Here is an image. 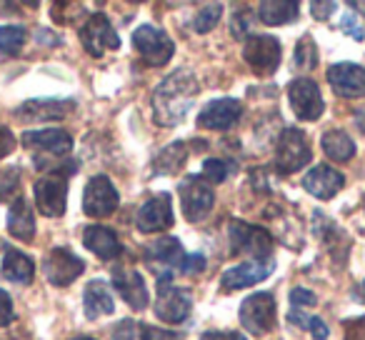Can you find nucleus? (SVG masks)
I'll return each mask as SVG.
<instances>
[{"instance_id":"40","label":"nucleus","mask_w":365,"mask_h":340,"mask_svg":"<svg viewBox=\"0 0 365 340\" xmlns=\"http://www.w3.org/2000/svg\"><path fill=\"white\" fill-rule=\"evenodd\" d=\"M13 148H16V135L11 133V128L0 125V158L11 155Z\"/></svg>"},{"instance_id":"13","label":"nucleus","mask_w":365,"mask_h":340,"mask_svg":"<svg viewBox=\"0 0 365 340\" xmlns=\"http://www.w3.org/2000/svg\"><path fill=\"white\" fill-rule=\"evenodd\" d=\"M243 58L255 73H273L280 63V43L273 36H248Z\"/></svg>"},{"instance_id":"1","label":"nucleus","mask_w":365,"mask_h":340,"mask_svg":"<svg viewBox=\"0 0 365 340\" xmlns=\"http://www.w3.org/2000/svg\"><path fill=\"white\" fill-rule=\"evenodd\" d=\"M198 98V81L190 71H175L153 93V115L158 125H178Z\"/></svg>"},{"instance_id":"44","label":"nucleus","mask_w":365,"mask_h":340,"mask_svg":"<svg viewBox=\"0 0 365 340\" xmlns=\"http://www.w3.org/2000/svg\"><path fill=\"white\" fill-rule=\"evenodd\" d=\"M333 8H335V3H310V11H313V16L318 18V21L328 18Z\"/></svg>"},{"instance_id":"32","label":"nucleus","mask_w":365,"mask_h":340,"mask_svg":"<svg viewBox=\"0 0 365 340\" xmlns=\"http://www.w3.org/2000/svg\"><path fill=\"white\" fill-rule=\"evenodd\" d=\"M295 66L300 71H313L318 66V51H315V43L313 38H300L298 48H295Z\"/></svg>"},{"instance_id":"25","label":"nucleus","mask_w":365,"mask_h":340,"mask_svg":"<svg viewBox=\"0 0 365 340\" xmlns=\"http://www.w3.org/2000/svg\"><path fill=\"white\" fill-rule=\"evenodd\" d=\"M145 258L150 260V263H160L163 268H182L185 250H182L178 238H160L148 248Z\"/></svg>"},{"instance_id":"18","label":"nucleus","mask_w":365,"mask_h":340,"mask_svg":"<svg viewBox=\"0 0 365 340\" xmlns=\"http://www.w3.org/2000/svg\"><path fill=\"white\" fill-rule=\"evenodd\" d=\"M328 81L333 91L343 98L365 96V68L355 63H338L328 71Z\"/></svg>"},{"instance_id":"9","label":"nucleus","mask_w":365,"mask_h":340,"mask_svg":"<svg viewBox=\"0 0 365 340\" xmlns=\"http://www.w3.org/2000/svg\"><path fill=\"white\" fill-rule=\"evenodd\" d=\"M81 41L83 48L91 53L93 58H101L106 51H118L120 48V38L113 31L110 21L103 13H93L81 28Z\"/></svg>"},{"instance_id":"36","label":"nucleus","mask_w":365,"mask_h":340,"mask_svg":"<svg viewBox=\"0 0 365 340\" xmlns=\"http://www.w3.org/2000/svg\"><path fill=\"white\" fill-rule=\"evenodd\" d=\"M140 335H143V340H182V333L160 330V328H155V325H143Z\"/></svg>"},{"instance_id":"31","label":"nucleus","mask_w":365,"mask_h":340,"mask_svg":"<svg viewBox=\"0 0 365 340\" xmlns=\"http://www.w3.org/2000/svg\"><path fill=\"white\" fill-rule=\"evenodd\" d=\"M288 320L293 325H300V328H305V330H310L313 333V338L315 340H325L328 338V325L323 323L320 318H315V315H308V313H300L298 308H293L290 310V315H288Z\"/></svg>"},{"instance_id":"42","label":"nucleus","mask_w":365,"mask_h":340,"mask_svg":"<svg viewBox=\"0 0 365 340\" xmlns=\"http://www.w3.org/2000/svg\"><path fill=\"white\" fill-rule=\"evenodd\" d=\"M200 340H248L243 333H235V330H208V333H203V338Z\"/></svg>"},{"instance_id":"27","label":"nucleus","mask_w":365,"mask_h":340,"mask_svg":"<svg viewBox=\"0 0 365 340\" xmlns=\"http://www.w3.org/2000/svg\"><path fill=\"white\" fill-rule=\"evenodd\" d=\"M258 18L265 26H285L298 18V3H285V0H268L260 3Z\"/></svg>"},{"instance_id":"8","label":"nucleus","mask_w":365,"mask_h":340,"mask_svg":"<svg viewBox=\"0 0 365 340\" xmlns=\"http://www.w3.org/2000/svg\"><path fill=\"white\" fill-rule=\"evenodd\" d=\"M68 203V175L51 173L43 175L36 183V205L43 215L48 218H58L66 213Z\"/></svg>"},{"instance_id":"11","label":"nucleus","mask_w":365,"mask_h":340,"mask_svg":"<svg viewBox=\"0 0 365 340\" xmlns=\"http://www.w3.org/2000/svg\"><path fill=\"white\" fill-rule=\"evenodd\" d=\"M83 270H86V263L68 248H53L43 260V273H46L48 283L58 285V288L71 285Z\"/></svg>"},{"instance_id":"41","label":"nucleus","mask_w":365,"mask_h":340,"mask_svg":"<svg viewBox=\"0 0 365 340\" xmlns=\"http://www.w3.org/2000/svg\"><path fill=\"white\" fill-rule=\"evenodd\" d=\"M205 268V258L200 253H190L185 255V260H182V273H200V270Z\"/></svg>"},{"instance_id":"16","label":"nucleus","mask_w":365,"mask_h":340,"mask_svg":"<svg viewBox=\"0 0 365 340\" xmlns=\"http://www.w3.org/2000/svg\"><path fill=\"white\" fill-rule=\"evenodd\" d=\"M23 145L33 153H41V155H53V158H66L73 148V138L66 130H28L23 133Z\"/></svg>"},{"instance_id":"7","label":"nucleus","mask_w":365,"mask_h":340,"mask_svg":"<svg viewBox=\"0 0 365 340\" xmlns=\"http://www.w3.org/2000/svg\"><path fill=\"white\" fill-rule=\"evenodd\" d=\"M133 46H135V51L145 58L148 66H155V68L165 66V63L173 58V53H175V46H173L170 38L153 26L138 28V31L133 33Z\"/></svg>"},{"instance_id":"14","label":"nucleus","mask_w":365,"mask_h":340,"mask_svg":"<svg viewBox=\"0 0 365 340\" xmlns=\"http://www.w3.org/2000/svg\"><path fill=\"white\" fill-rule=\"evenodd\" d=\"M135 225L143 233H155V230H168L173 225V200L170 193H158L138 210Z\"/></svg>"},{"instance_id":"15","label":"nucleus","mask_w":365,"mask_h":340,"mask_svg":"<svg viewBox=\"0 0 365 340\" xmlns=\"http://www.w3.org/2000/svg\"><path fill=\"white\" fill-rule=\"evenodd\" d=\"M275 263L273 258H263V260H245V263L235 265V268H228L220 278V285L225 290H240L248 288V285H255L260 280H265L270 273H273Z\"/></svg>"},{"instance_id":"34","label":"nucleus","mask_w":365,"mask_h":340,"mask_svg":"<svg viewBox=\"0 0 365 340\" xmlns=\"http://www.w3.org/2000/svg\"><path fill=\"white\" fill-rule=\"evenodd\" d=\"M18 188H21V170H18V168L0 170V203L16 198Z\"/></svg>"},{"instance_id":"22","label":"nucleus","mask_w":365,"mask_h":340,"mask_svg":"<svg viewBox=\"0 0 365 340\" xmlns=\"http://www.w3.org/2000/svg\"><path fill=\"white\" fill-rule=\"evenodd\" d=\"M83 243L91 253H96L101 260H113L123 253L120 240L113 233L110 228H103V225H91L86 228V235H83Z\"/></svg>"},{"instance_id":"23","label":"nucleus","mask_w":365,"mask_h":340,"mask_svg":"<svg viewBox=\"0 0 365 340\" xmlns=\"http://www.w3.org/2000/svg\"><path fill=\"white\" fill-rule=\"evenodd\" d=\"M8 230H11L13 238L23 240V243H31L36 238V215L33 208L26 198L18 195L16 203L11 205V213H8Z\"/></svg>"},{"instance_id":"30","label":"nucleus","mask_w":365,"mask_h":340,"mask_svg":"<svg viewBox=\"0 0 365 340\" xmlns=\"http://www.w3.org/2000/svg\"><path fill=\"white\" fill-rule=\"evenodd\" d=\"M26 28L21 26H0V53L3 56H18L26 46Z\"/></svg>"},{"instance_id":"19","label":"nucleus","mask_w":365,"mask_h":340,"mask_svg":"<svg viewBox=\"0 0 365 340\" xmlns=\"http://www.w3.org/2000/svg\"><path fill=\"white\" fill-rule=\"evenodd\" d=\"M71 110H76V103L73 101H53V98L46 101V98H41V101L23 103L16 110V115L26 123H48V120H61Z\"/></svg>"},{"instance_id":"26","label":"nucleus","mask_w":365,"mask_h":340,"mask_svg":"<svg viewBox=\"0 0 365 340\" xmlns=\"http://www.w3.org/2000/svg\"><path fill=\"white\" fill-rule=\"evenodd\" d=\"M83 305H86V315L91 320L101 318V315L106 313H113V295L110 290H108V285L103 283V280H93V283H88L86 293H83Z\"/></svg>"},{"instance_id":"10","label":"nucleus","mask_w":365,"mask_h":340,"mask_svg":"<svg viewBox=\"0 0 365 340\" xmlns=\"http://www.w3.org/2000/svg\"><path fill=\"white\" fill-rule=\"evenodd\" d=\"M288 98H290V108L300 120H318L323 115V96H320V88L315 86V81L310 78H298L288 86Z\"/></svg>"},{"instance_id":"21","label":"nucleus","mask_w":365,"mask_h":340,"mask_svg":"<svg viewBox=\"0 0 365 340\" xmlns=\"http://www.w3.org/2000/svg\"><path fill=\"white\" fill-rule=\"evenodd\" d=\"M113 285H115V290L123 295V300H125L133 310L148 308V288H145V280L140 278V273L125 270V268L115 270V273H113Z\"/></svg>"},{"instance_id":"46","label":"nucleus","mask_w":365,"mask_h":340,"mask_svg":"<svg viewBox=\"0 0 365 340\" xmlns=\"http://www.w3.org/2000/svg\"><path fill=\"white\" fill-rule=\"evenodd\" d=\"M248 33V21H243V16H235V23H233V36L235 38H243Z\"/></svg>"},{"instance_id":"24","label":"nucleus","mask_w":365,"mask_h":340,"mask_svg":"<svg viewBox=\"0 0 365 340\" xmlns=\"http://www.w3.org/2000/svg\"><path fill=\"white\" fill-rule=\"evenodd\" d=\"M0 273H3L6 280H11V283L28 285L33 283V275H36V263L26 253H21V250H8L6 258H3Z\"/></svg>"},{"instance_id":"28","label":"nucleus","mask_w":365,"mask_h":340,"mask_svg":"<svg viewBox=\"0 0 365 340\" xmlns=\"http://www.w3.org/2000/svg\"><path fill=\"white\" fill-rule=\"evenodd\" d=\"M320 145H323L325 155L335 163H348L355 155V143L343 130H328L323 135V140H320Z\"/></svg>"},{"instance_id":"3","label":"nucleus","mask_w":365,"mask_h":340,"mask_svg":"<svg viewBox=\"0 0 365 340\" xmlns=\"http://www.w3.org/2000/svg\"><path fill=\"white\" fill-rule=\"evenodd\" d=\"M190 298L185 295V290L175 288L173 285V275L170 273H163L158 278V300H155V313L160 320L170 325H178L190 315Z\"/></svg>"},{"instance_id":"38","label":"nucleus","mask_w":365,"mask_h":340,"mask_svg":"<svg viewBox=\"0 0 365 340\" xmlns=\"http://www.w3.org/2000/svg\"><path fill=\"white\" fill-rule=\"evenodd\" d=\"M135 330L138 325L133 320H120V323L113 328L110 340H135Z\"/></svg>"},{"instance_id":"43","label":"nucleus","mask_w":365,"mask_h":340,"mask_svg":"<svg viewBox=\"0 0 365 340\" xmlns=\"http://www.w3.org/2000/svg\"><path fill=\"white\" fill-rule=\"evenodd\" d=\"M343 28L350 33V36L355 38V41H363V26H360V23L355 21V13H345V18H343Z\"/></svg>"},{"instance_id":"47","label":"nucleus","mask_w":365,"mask_h":340,"mask_svg":"<svg viewBox=\"0 0 365 340\" xmlns=\"http://www.w3.org/2000/svg\"><path fill=\"white\" fill-rule=\"evenodd\" d=\"M353 298H355V300H360V303H365V280L358 285V288H355V295H353Z\"/></svg>"},{"instance_id":"20","label":"nucleus","mask_w":365,"mask_h":340,"mask_svg":"<svg viewBox=\"0 0 365 340\" xmlns=\"http://www.w3.org/2000/svg\"><path fill=\"white\" fill-rule=\"evenodd\" d=\"M303 185H305V190H308L310 195H315L318 200H330V198H335V193L345 185V178H343V173H338L333 168L315 165L313 170H308Z\"/></svg>"},{"instance_id":"45","label":"nucleus","mask_w":365,"mask_h":340,"mask_svg":"<svg viewBox=\"0 0 365 340\" xmlns=\"http://www.w3.org/2000/svg\"><path fill=\"white\" fill-rule=\"evenodd\" d=\"M345 340H365V320L350 325V335Z\"/></svg>"},{"instance_id":"2","label":"nucleus","mask_w":365,"mask_h":340,"mask_svg":"<svg viewBox=\"0 0 365 340\" xmlns=\"http://www.w3.org/2000/svg\"><path fill=\"white\" fill-rule=\"evenodd\" d=\"M228 240L233 255H250V260L270 258L268 253L273 248V238H270L268 230L258 228V225H248L243 220H230Z\"/></svg>"},{"instance_id":"29","label":"nucleus","mask_w":365,"mask_h":340,"mask_svg":"<svg viewBox=\"0 0 365 340\" xmlns=\"http://www.w3.org/2000/svg\"><path fill=\"white\" fill-rule=\"evenodd\" d=\"M185 160H188V145H185V143H173V145L163 148V150L158 153L153 168H155L158 175H170V173H178V170L185 165Z\"/></svg>"},{"instance_id":"17","label":"nucleus","mask_w":365,"mask_h":340,"mask_svg":"<svg viewBox=\"0 0 365 340\" xmlns=\"http://www.w3.org/2000/svg\"><path fill=\"white\" fill-rule=\"evenodd\" d=\"M243 115V105L235 98H220L203 108L198 115V128H208V130H228Z\"/></svg>"},{"instance_id":"12","label":"nucleus","mask_w":365,"mask_h":340,"mask_svg":"<svg viewBox=\"0 0 365 340\" xmlns=\"http://www.w3.org/2000/svg\"><path fill=\"white\" fill-rule=\"evenodd\" d=\"M120 198H118V190L106 175H96V178L88 180L86 195H83V210L86 215L93 218H103V215H110L118 208Z\"/></svg>"},{"instance_id":"39","label":"nucleus","mask_w":365,"mask_h":340,"mask_svg":"<svg viewBox=\"0 0 365 340\" xmlns=\"http://www.w3.org/2000/svg\"><path fill=\"white\" fill-rule=\"evenodd\" d=\"M290 303H293V308H300V305H315L318 303V298H315V293H310V290L305 288H295L293 293H290Z\"/></svg>"},{"instance_id":"48","label":"nucleus","mask_w":365,"mask_h":340,"mask_svg":"<svg viewBox=\"0 0 365 340\" xmlns=\"http://www.w3.org/2000/svg\"><path fill=\"white\" fill-rule=\"evenodd\" d=\"M76 340H96V338H76Z\"/></svg>"},{"instance_id":"5","label":"nucleus","mask_w":365,"mask_h":340,"mask_svg":"<svg viewBox=\"0 0 365 340\" xmlns=\"http://www.w3.org/2000/svg\"><path fill=\"white\" fill-rule=\"evenodd\" d=\"M178 193H180V203H182V213H185V220L190 223H198L213 208V190L205 183V178L200 175H188L182 178L180 185H178Z\"/></svg>"},{"instance_id":"4","label":"nucleus","mask_w":365,"mask_h":340,"mask_svg":"<svg viewBox=\"0 0 365 340\" xmlns=\"http://www.w3.org/2000/svg\"><path fill=\"white\" fill-rule=\"evenodd\" d=\"M310 158H313V153H310V143L305 133L298 128H285L278 140V153H275V165L280 173L303 170L310 163Z\"/></svg>"},{"instance_id":"33","label":"nucleus","mask_w":365,"mask_h":340,"mask_svg":"<svg viewBox=\"0 0 365 340\" xmlns=\"http://www.w3.org/2000/svg\"><path fill=\"white\" fill-rule=\"evenodd\" d=\"M220 13H223V6H220V3H210V6H205L203 11H200L198 16L193 18L195 33L213 31V28L218 26V21H220Z\"/></svg>"},{"instance_id":"6","label":"nucleus","mask_w":365,"mask_h":340,"mask_svg":"<svg viewBox=\"0 0 365 340\" xmlns=\"http://www.w3.org/2000/svg\"><path fill=\"white\" fill-rule=\"evenodd\" d=\"M240 323L248 333L265 335L275 325V298L270 293H255L240 305Z\"/></svg>"},{"instance_id":"35","label":"nucleus","mask_w":365,"mask_h":340,"mask_svg":"<svg viewBox=\"0 0 365 340\" xmlns=\"http://www.w3.org/2000/svg\"><path fill=\"white\" fill-rule=\"evenodd\" d=\"M203 178L210 180V183H223L228 178V165L218 158H210V160L203 163Z\"/></svg>"},{"instance_id":"37","label":"nucleus","mask_w":365,"mask_h":340,"mask_svg":"<svg viewBox=\"0 0 365 340\" xmlns=\"http://www.w3.org/2000/svg\"><path fill=\"white\" fill-rule=\"evenodd\" d=\"M16 320V310H13V300L6 290H0V328L11 325Z\"/></svg>"}]
</instances>
